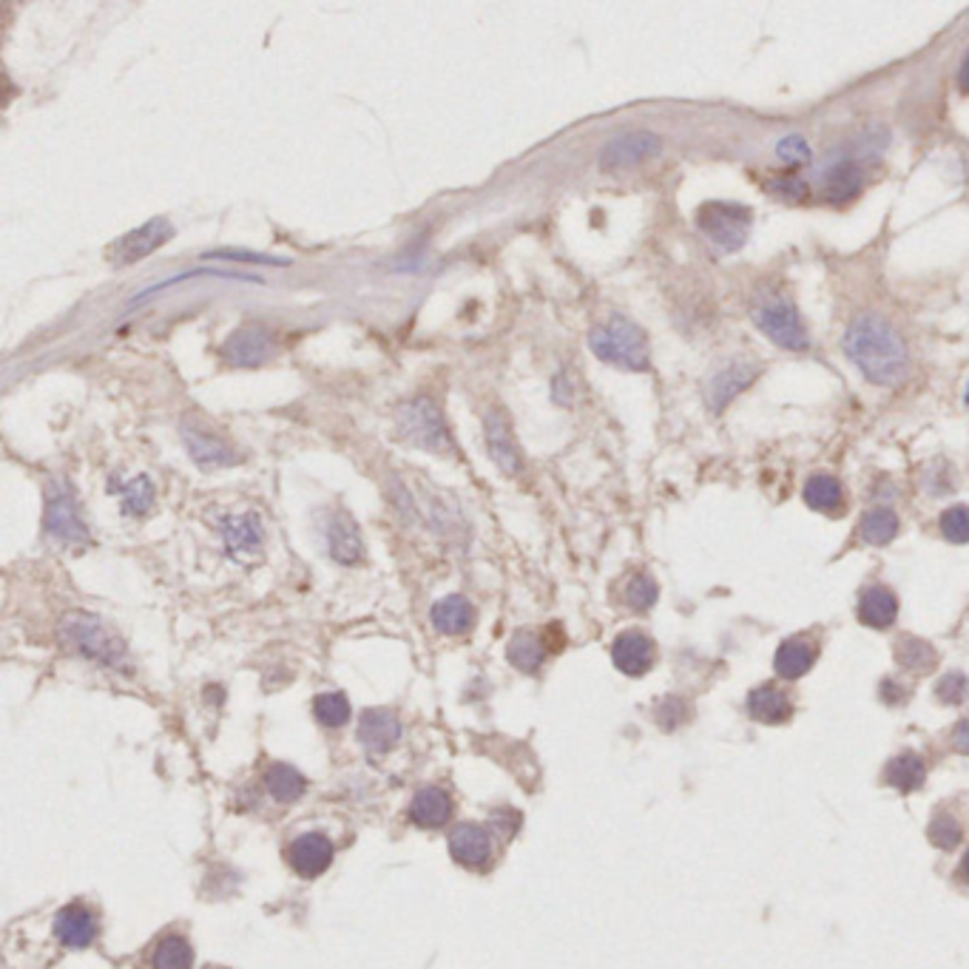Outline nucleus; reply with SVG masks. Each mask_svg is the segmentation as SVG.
Listing matches in <instances>:
<instances>
[{"mask_svg": "<svg viewBox=\"0 0 969 969\" xmlns=\"http://www.w3.org/2000/svg\"><path fill=\"white\" fill-rule=\"evenodd\" d=\"M290 868L305 879H316L333 864V842L322 833H301L287 850Z\"/></svg>", "mask_w": 969, "mask_h": 969, "instance_id": "4468645a", "label": "nucleus"}, {"mask_svg": "<svg viewBox=\"0 0 969 969\" xmlns=\"http://www.w3.org/2000/svg\"><path fill=\"white\" fill-rule=\"evenodd\" d=\"M896 660L901 663V669L916 671V674H927V671L936 669L938 654L927 640L901 637L899 643H896Z\"/></svg>", "mask_w": 969, "mask_h": 969, "instance_id": "c85d7f7f", "label": "nucleus"}, {"mask_svg": "<svg viewBox=\"0 0 969 969\" xmlns=\"http://www.w3.org/2000/svg\"><path fill=\"white\" fill-rule=\"evenodd\" d=\"M896 614H899V597L887 586H870L861 592L859 597V620L873 629H887L893 625Z\"/></svg>", "mask_w": 969, "mask_h": 969, "instance_id": "4be33fe9", "label": "nucleus"}, {"mask_svg": "<svg viewBox=\"0 0 969 969\" xmlns=\"http://www.w3.org/2000/svg\"><path fill=\"white\" fill-rule=\"evenodd\" d=\"M696 225L711 239L714 248H720L722 254H733V250H740L748 243L751 211L745 205L736 202H709L702 205L700 214H696Z\"/></svg>", "mask_w": 969, "mask_h": 969, "instance_id": "39448f33", "label": "nucleus"}, {"mask_svg": "<svg viewBox=\"0 0 969 969\" xmlns=\"http://www.w3.org/2000/svg\"><path fill=\"white\" fill-rule=\"evenodd\" d=\"M171 237H174L171 219L154 217L148 219L146 225H140V228L128 230L126 237L117 239V243L109 248V259L115 261V265H120V268H126V265H135V261L151 256L154 250H160Z\"/></svg>", "mask_w": 969, "mask_h": 969, "instance_id": "1a4fd4ad", "label": "nucleus"}, {"mask_svg": "<svg viewBox=\"0 0 969 969\" xmlns=\"http://www.w3.org/2000/svg\"><path fill=\"white\" fill-rule=\"evenodd\" d=\"M449 853L458 864L464 868H484L486 861L492 859V839L490 830L481 828V824L464 822L453 830L449 835Z\"/></svg>", "mask_w": 969, "mask_h": 969, "instance_id": "dca6fc26", "label": "nucleus"}, {"mask_svg": "<svg viewBox=\"0 0 969 969\" xmlns=\"http://www.w3.org/2000/svg\"><path fill=\"white\" fill-rule=\"evenodd\" d=\"M194 276H217V279H230V281H250V285H265V281L259 279V276H250V274H237V270H219V268H197V270H191V274H179V276H171V279H166V281H157V285H151L148 287V290H142V294H137L135 299L131 301H146V299H151V296H157L160 294V290H166V287H171V285H177V281H186V279H194Z\"/></svg>", "mask_w": 969, "mask_h": 969, "instance_id": "72a5a7b5", "label": "nucleus"}, {"mask_svg": "<svg viewBox=\"0 0 969 969\" xmlns=\"http://www.w3.org/2000/svg\"><path fill=\"white\" fill-rule=\"evenodd\" d=\"M844 353L873 384H896L907 376V347L899 330L881 316H861L844 336Z\"/></svg>", "mask_w": 969, "mask_h": 969, "instance_id": "f257e3e1", "label": "nucleus"}, {"mask_svg": "<svg viewBox=\"0 0 969 969\" xmlns=\"http://www.w3.org/2000/svg\"><path fill=\"white\" fill-rule=\"evenodd\" d=\"M506 657H510V663L515 665L517 671H523V674H535V671L543 665V657H546V643H543L535 632H517L515 637L510 640Z\"/></svg>", "mask_w": 969, "mask_h": 969, "instance_id": "a878e982", "label": "nucleus"}, {"mask_svg": "<svg viewBox=\"0 0 969 969\" xmlns=\"http://www.w3.org/2000/svg\"><path fill=\"white\" fill-rule=\"evenodd\" d=\"M154 969H191L194 950L182 936H166L154 950Z\"/></svg>", "mask_w": 969, "mask_h": 969, "instance_id": "2f4dec72", "label": "nucleus"}, {"mask_svg": "<svg viewBox=\"0 0 969 969\" xmlns=\"http://www.w3.org/2000/svg\"><path fill=\"white\" fill-rule=\"evenodd\" d=\"M589 347L600 362L623 367V370H645L649 367V338L634 322L614 316L606 325L589 333Z\"/></svg>", "mask_w": 969, "mask_h": 969, "instance_id": "20e7f679", "label": "nucleus"}, {"mask_svg": "<svg viewBox=\"0 0 969 969\" xmlns=\"http://www.w3.org/2000/svg\"><path fill=\"white\" fill-rule=\"evenodd\" d=\"M936 694L947 705H961V702L969 700V676H963L961 671H950V674L938 680Z\"/></svg>", "mask_w": 969, "mask_h": 969, "instance_id": "58836bf2", "label": "nucleus"}, {"mask_svg": "<svg viewBox=\"0 0 969 969\" xmlns=\"http://www.w3.org/2000/svg\"><path fill=\"white\" fill-rule=\"evenodd\" d=\"M958 83H961L963 95H969V55H967V58H963L961 71H958Z\"/></svg>", "mask_w": 969, "mask_h": 969, "instance_id": "49530a36", "label": "nucleus"}, {"mask_svg": "<svg viewBox=\"0 0 969 969\" xmlns=\"http://www.w3.org/2000/svg\"><path fill=\"white\" fill-rule=\"evenodd\" d=\"M115 492L122 497V512L128 517L146 515L154 506V484L146 475H137V478L126 481V484H111V495Z\"/></svg>", "mask_w": 969, "mask_h": 969, "instance_id": "cd10ccee", "label": "nucleus"}, {"mask_svg": "<svg viewBox=\"0 0 969 969\" xmlns=\"http://www.w3.org/2000/svg\"><path fill=\"white\" fill-rule=\"evenodd\" d=\"M219 532H223L225 548L234 561H248L261 552V543H265V530H261L259 515L254 512H243V515H230L219 523Z\"/></svg>", "mask_w": 969, "mask_h": 969, "instance_id": "ddd939ff", "label": "nucleus"}, {"mask_svg": "<svg viewBox=\"0 0 969 969\" xmlns=\"http://www.w3.org/2000/svg\"><path fill=\"white\" fill-rule=\"evenodd\" d=\"M402 736V722L393 711L373 709L364 711L358 722V742L373 753H387Z\"/></svg>", "mask_w": 969, "mask_h": 969, "instance_id": "a211bd4d", "label": "nucleus"}, {"mask_svg": "<svg viewBox=\"0 0 969 969\" xmlns=\"http://www.w3.org/2000/svg\"><path fill=\"white\" fill-rule=\"evenodd\" d=\"M657 583H654V577H649V574H634L632 581H629V586H625V603H629V609H634V612H645V609H651L654 603H657Z\"/></svg>", "mask_w": 969, "mask_h": 969, "instance_id": "e433bc0d", "label": "nucleus"}, {"mask_svg": "<svg viewBox=\"0 0 969 969\" xmlns=\"http://www.w3.org/2000/svg\"><path fill=\"white\" fill-rule=\"evenodd\" d=\"M97 930V916L83 904H69L58 912L55 919V936L60 938V945L71 947V950H83V947L95 945Z\"/></svg>", "mask_w": 969, "mask_h": 969, "instance_id": "2eb2a0df", "label": "nucleus"}, {"mask_svg": "<svg viewBox=\"0 0 969 969\" xmlns=\"http://www.w3.org/2000/svg\"><path fill=\"white\" fill-rule=\"evenodd\" d=\"M924 777H927L924 762H921L919 753H912V751L890 759V765L884 768L887 784L899 788L901 793H910V791H916V788H921V784H924Z\"/></svg>", "mask_w": 969, "mask_h": 969, "instance_id": "393cba45", "label": "nucleus"}, {"mask_svg": "<svg viewBox=\"0 0 969 969\" xmlns=\"http://www.w3.org/2000/svg\"><path fill=\"white\" fill-rule=\"evenodd\" d=\"M663 140L654 131H623L614 140H609L600 151V168L603 171H625V168H637L645 160L657 157Z\"/></svg>", "mask_w": 969, "mask_h": 969, "instance_id": "6e6552de", "label": "nucleus"}, {"mask_svg": "<svg viewBox=\"0 0 969 969\" xmlns=\"http://www.w3.org/2000/svg\"><path fill=\"white\" fill-rule=\"evenodd\" d=\"M202 259H225V261H243V265H274V268H287L290 261L276 259V256L254 254V250H208Z\"/></svg>", "mask_w": 969, "mask_h": 969, "instance_id": "a19ab883", "label": "nucleus"}, {"mask_svg": "<svg viewBox=\"0 0 969 969\" xmlns=\"http://www.w3.org/2000/svg\"><path fill=\"white\" fill-rule=\"evenodd\" d=\"M967 407H969V387H967Z\"/></svg>", "mask_w": 969, "mask_h": 969, "instance_id": "09e8293b", "label": "nucleus"}, {"mask_svg": "<svg viewBox=\"0 0 969 969\" xmlns=\"http://www.w3.org/2000/svg\"><path fill=\"white\" fill-rule=\"evenodd\" d=\"M316 720L325 728H342L350 720V702L345 694H322L313 702Z\"/></svg>", "mask_w": 969, "mask_h": 969, "instance_id": "f704fd0d", "label": "nucleus"}, {"mask_svg": "<svg viewBox=\"0 0 969 969\" xmlns=\"http://www.w3.org/2000/svg\"><path fill=\"white\" fill-rule=\"evenodd\" d=\"M804 501H808L810 510L817 512H839L844 504L842 484L830 475H813V478L804 484Z\"/></svg>", "mask_w": 969, "mask_h": 969, "instance_id": "bb28decb", "label": "nucleus"}, {"mask_svg": "<svg viewBox=\"0 0 969 969\" xmlns=\"http://www.w3.org/2000/svg\"><path fill=\"white\" fill-rule=\"evenodd\" d=\"M305 788H307L305 777H301L296 768L274 765L268 771V791H270V797L276 799V802H281V804L296 802V799L305 793Z\"/></svg>", "mask_w": 969, "mask_h": 969, "instance_id": "7c9ffc66", "label": "nucleus"}, {"mask_svg": "<svg viewBox=\"0 0 969 969\" xmlns=\"http://www.w3.org/2000/svg\"><path fill=\"white\" fill-rule=\"evenodd\" d=\"M409 819L418 828H444L453 819V797L441 788H422L409 802Z\"/></svg>", "mask_w": 969, "mask_h": 969, "instance_id": "aec40b11", "label": "nucleus"}, {"mask_svg": "<svg viewBox=\"0 0 969 969\" xmlns=\"http://www.w3.org/2000/svg\"><path fill=\"white\" fill-rule=\"evenodd\" d=\"M398 438L415 449L433 455H455V438L447 427V418L441 413L438 402L429 396H418L404 402L396 413Z\"/></svg>", "mask_w": 969, "mask_h": 969, "instance_id": "f03ea898", "label": "nucleus"}, {"mask_svg": "<svg viewBox=\"0 0 969 969\" xmlns=\"http://www.w3.org/2000/svg\"><path fill=\"white\" fill-rule=\"evenodd\" d=\"M748 711H751V716L757 722L777 725V722H784L791 716L793 705L788 700V694L782 689H777V685H759L748 696Z\"/></svg>", "mask_w": 969, "mask_h": 969, "instance_id": "5701e85b", "label": "nucleus"}, {"mask_svg": "<svg viewBox=\"0 0 969 969\" xmlns=\"http://www.w3.org/2000/svg\"><path fill=\"white\" fill-rule=\"evenodd\" d=\"M861 188V174L853 162H842L835 166L833 171L824 179V197L833 199V202H844V199H853Z\"/></svg>", "mask_w": 969, "mask_h": 969, "instance_id": "473e14b6", "label": "nucleus"}, {"mask_svg": "<svg viewBox=\"0 0 969 969\" xmlns=\"http://www.w3.org/2000/svg\"><path fill=\"white\" fill-rule=\"evenodd\" d=\"M861 537L870 543V546H884V543L893 541L899 535V515L893 510H884V506H876L868 515L861 517Z\"/></svg>", "mask_w": 969, "mask_h": 969, "instance_id": "c756f323", "label": "nucleus"}, {"mask_svg": "<svg viewBox=\"0 0 969 969\" xmlns=\"http://www.w3.org/2000/svg\"><path fill=\"white\" fill-rule=\"evenodd\" d=\"M612 660L623 674L640 676L654 663V643L643 632H623L614 640Z\"/></svg>", "mask_w": 969, "mask_h": 969, "instance_id": "6ab92c4d", "label": "nucleus"}, {"mask_svg": "<svg viewBox=\"0 0 969 969\" xmlns=\"http://www.w3.org/2000/svg\"><path fill=\"white\" fill-rule=\"evenodd\" d=\"M777 154H779V160H784L788 166H802V162L810 160L808 142H804L799 135L784 137V140L777 146Z\"/></svg>", "mask_w": 969, "mask_h": 969, "instance_id": "79ce46f5", "label": "nucleus"}, {"mask_svg": "<svg viewBox=\"0 0 969 969\" xmlns=\"http://www.w3.org/2000/svg\"><path fill=\"white\" fill-rule=\"evenodd\" d=\"M223 356L234 367H259L274 356V336L259 325H245L225 338Z\"/></svg>", "mask_w": 969, "mask_h": 969, "instance_id": "9d476101", "label": "nucleus"}, {"mask_svg": "<svg viewBox=\"0 0 969 969\" xmlns=\"http://www.w3.org/2000/svg\"><path fill=\"white\" fill-rule=\"evenodd\" d=\"M961 876L969 881V850H967V856L961 859Z\"/></svg>", "mask_w": 969, "mask_h": 969, "instance_id": "de8ad7c7", "label": "nucleus"}, {"mask_svg": "<svg viewBox=\"0 0 969 969\" xmlns=\"http://www.w3.org/2000/svg\"><path fill=\"white\" fill-rule=\"evenodd\" d=\"M429 620H433V625L441 634L455 637V634H466L473 629L475 609L464 594H447V597H441L435 603L433 612H429Z\"/></svg>", "mask_w": 969, "mask_h": 969, "instance_id": "412c9836", "label": "nucleus"}, {"mask_svg": "<svg viewBox=\"0 0 969 969\" xmlns=\"http://www.w3.org/2000/svg\"><path fill=\"white\" fill-rule=\"evenodd\" d=\"M484 435L486 447H490L492 461L501 473L506 475H521L523 473V455L517 449V441L512 435L510 422L501 409H490L484 418Z\"/></svg>", "mask_w": 969, "mask_h": 969, "instance_id": "f8f14e48", "label": "nucleus"}, {"mask_svg": "<svg viewBox=\"0 0 969 969\" xmlns=\"http://www.w3.org/2000/svg\"><path fill=\"white\" fill-rule=\"evenodd\" d=\"M43 526L60 543H89V530H86L83 517H80V506H77L75 490H71L69 481L55 478L46 486Z\"/></svg>", "mask_w": 969, "mask_h": 969, "instance_id": "423d86ee", "label": "nucleus"}, {"mask_svg": "<svg viewBox=\"0 0 969 969\" xmlns=\"http://www.w3.org/2000/svg\"><path fill=\"white\" fill-rule=\"evenodd\" d=\"M952 745H956V751L969 753V720L961 722V725L952 731Z\"/></svg>", "mask_w": 969, "mask_h": 969, "instance_id": "a18cd8bd", "label": "nucleus"}, {"mask_svg": "<svg viewBox=\"0 0 969 969\" xmlns=\"http://www.w3.org/2000/svg\"><path fill=\"white\" fill-rule=\"evenodd\" d=\"M941 532L947 541L967 543L969 541V506H950L941 515Z\"/></svg>", "mask_w": 969, "mask_h": 969, "instance_id": "ea45409f", "label": "nucleus"}, {"mask_svg": "<svg viewBox=\"0 0 969 969\" xmlns=\"http://www.w3.org/2000/svg\"><path fill=\"white\" fill-rule=\"evenodd\" d=\"M182 441H186L188 455L197 461V466L202 469H217V466H230L237 464L239 455L234 453L228 441L219 438L217 433H211L202 424L182 422Z\"/></svg>", "mask_w": 969, "mask_h": 969, "instance_id": "9b49d317", "label": "nucleus"}, {"mask_svg": "<svg viewBox=\"0 0 969 969\" xmlns=\"http://www.w3.org/2000/svg\"><path fill=\"white\" fill-rule=\"evenodd\" d=\"M60 640L66 649L77 651L80 657L95 660L109 669L126 665V643L111 632L109 625L89 612H69L60 620Z\"/></svg>", "mask_w": 969, "mask_h": 969, "instance_id": "7ed1b4c3", "label": "nucleus"}, {"mask_svg": "<svg viewBox=\"0 0 969 969\" xmlns=\"http://www.w3.org/2000/svg\"><path fill=\"white\" fill-rule=\"evenodd\" d=\"M327 546H330L333 561L345 563V566H353L364 557L362 530L347 512H336L327 523Z\"/></svg>", "mask_w": 969, "mask_h": 969, "instance_id": "f3484780", "label": "nucleus"}, {"mask_svg": "<svg viewBox=\"0 0 969 969\" xmlns=\"http://www.w3.org/2000/svg\"><path fill=\"white\" fill-rule=\"evenodd\" d=\"M685 720H689V709H685L683 700H663L657 705V722L665 731H674Z\"/></svg>", "mask_w": 969, "mask_h": 969, "instance_id": "c03bdc74", "label": "nucleus"}, {"mask_svg": "<svg viewBox=\"0 0 969 969\" xmlns=\"http://www.w3.org/2000/svg\"><path fill=\"white\" fill-rule=\"evenodd\" d=\"M817 663V643L808 637L784 640L777 651V671L784 680H799Z\"/></svg>", "mask_w": 969, "mask_h": 969, "instance_id": "b1692460", "label": "nucleus"}, {"mask_svg": "<svg viewBox=\"0 0 969 969\" xmlns=\"http://www.w3.org/2000/svg\"><path fill=\"white\" fill-rule=\"evenodd\" d=\"M961 839H963L961 824H958V819L950 817V813H938V817L930 822V842L936 844V848L952 850L961 844Z\"/></svg>", "mask_w": 969, "mask_h": 969, "instance_id": "4c0bfd02", "label": "nucleus"}, {"mask_svg": "<svg viewBox=\"0 0 969 969\" xmlns=\"http://www.w3.org/2000/svg\"><path fill=\"white\" fill-rule=\"evenodd\" d=\"M768 191H771L777 199H804L810 194V188L808 182H802L799 177H791V174H788V177L773 179L771 186H768Z\"/></svg>", "mask_w": 969, "mask_h": 969, "instance_id": "37998d69", "label": "nucleus"}, {"mask_svg": "<svg viewBox=\"0 0 969 969\" xmlns=\"http://www.w3.org/2000/svg\"><path fill=\"white\" fill-rule=\"evenodd\" d=\"M751 370H740V367H731L728 373H722V376H716L714 382V393H709V402L714 409H722L728 402H731L733 396H736V389L748 387L751 384Z\"/></svg>", "mask_w": 969, "mask_h": 969, "instance_id": "c9c22d12", "label": "nucleus"}, {"mask_svg": "<svg viewBox=\"0 0 969 969\" xmlns=\"http://www.w3.org/2000/svg\"><path fill=\"white\" fill-rule=\"evenodd\" d=\"M753 322L762 327V333L771 338L773 345L784 347V350H808V330H804L802 319H799L797 307L791 301H784L782 296H771V299L753 307Z\"/></svg>", "mask_w": 969, "mask_h": 969, "instance_id": "0eeeda50", "label": "nucleus"}]
</instances>
